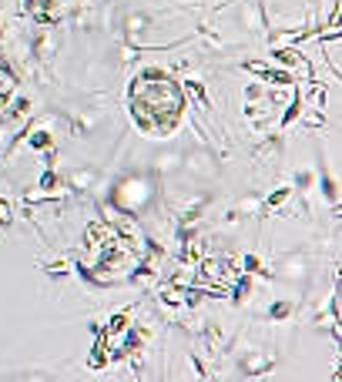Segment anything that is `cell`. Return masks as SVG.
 <instances>
[]
</instances>
